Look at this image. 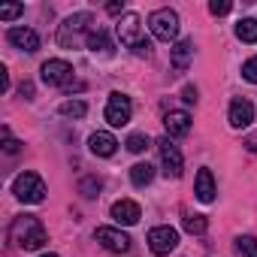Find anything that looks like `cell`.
Listing matches in <instances>:
<instances>
[{
    "label": "cell",
    "mask_w": 257,
    "mask_h": 257,
    "mask_svg": "<svg viewBox=\"0 0 257 257\" xmlns=\"http://www.w3.org/2000/svg\"><path fill=\"white\" fill-rule=\"evenodd\" d=\"M251 155H257V134H251V137H245V143H242Z\"/></svg>",
    "instance_id": "1f68e13d"
},
{
    "label": "cell",
    "mask_w": 257,
    "mask_h": 257,
    "mask_svg": "<svg viewBox=\"0 0 257 257\" xmlns=\"http://www.w3.org/2000/svg\"><path fill=\"white\" fill-rule=\"evenodd\" d=\"M230 10H233L230 0H212V4H209V13H212V16H227Z\"/></svg>",
    "instance_id": "f1b7e54d"
},
{
    "label": "cell",
    "mask_w": 257,
    "mask_h": 257,
    "mask_svg": "<svg viewBox=\"0 0 257 257\" xmlns=\"http://www.w3.org/2000/svg\"><path fill=\"white\" fill-rule=\"evenodd\" d=\"M100 188H103V182H100V179H94V176H91V179H82V185H79V191H82L85 197H97V194H100Z\"/></svg>",
    "instance_id": "d4e9b609"
},
{
    "label": "cell",
    "mask_w": 257,
    "mask_h": 257,
    "mask_svg": "<svg viewBox=\"0 0 257 257\" xmlns=\"http://www.w3.org/2000/svg\"><path fill=\"white\" fill-rule=\"evenodd\" d=\"M194 194H197V200L200 203H212L215 200V176H212V170L209 167H203L200 173H197V182H194Z\"/></svg>",
    "instance_id": "e0dca14e"
},
{
    "label": "cell",
    "mask_w": 257,
    "mask_h": 257,
    "mask_svg": "<svg viewBox=\"0 0 257 257\" xmlns=\"http://www.w3.org/2000/svg\"><path fill=\"white\" fill-rule=\"evenodd\" d=\"M106 121L112 124V127H124L127 121H131V115H134V106H131V97L127 94H121V91H112L109 94V100H106Z\"/></svg>",
    "instance_id": "8992f818"
},
{
    "label": "cell",
    "mask_w": 257,
    "mask_h": 257,
    "mask_svg": "<svg viewBox=\"0 0 257 257\" xmlns=\"http://www.w3.org/2000/svg\"><path fill=\"white\" fill-rule=\"evenodd\" d=\"M152 179H155V167L146 161V164H134L131 167V182L137 185V188H146V185H152Z\"/></svg>",
    "instance_id": "d6986e66"
},
{
    "label": "cell",
    "mask_w": 257,
    "mask_h": 257,
    "mask_svg": "<svg viewBox=\"0 0 257 257\" xmlns=\"http://www.w3.org/2000/svg\"><path fill=\"white\" fill-rule=\"evenodd\" d=\"M19 149H22V143L4 127V152H7V155H19Z\"/></svg>",
    "instance_id": "83f0119b"
},
{
    "label": "cell",
    "mask_w": 257,
    "mask_h": 257,
    "mask_svg": "<svg viewBox=\"0 0 257 257\" xmlns=\"http://www.w3.org/2000/svg\"><path fill=\"white\" fill-rule=\"evenodd\" d=\"M106 13H109V16H121V13H124V4H109Z\"/></svg>",
    "instance_id": "836d02e7"
},
{
    "label": "cell",
    "mask_w": 257,
    "mask_h": 257,
    "mask_svg": "<svg viewBox=\"0 0 257 257\" xmlns=\"http://www.w3.org/2000/svg\"><path fill=\"white\" fill-rule=\"evenodd\" d=\"M242 79H245V82H251V85H257V55H254V58H248V61L242 64Z\"/></svg>",
    "instance_id": "484cf974"
},
{
    "label": "cell",
    "mask_w": 257,
    "mask_h": 257,
    "mask_svg": "<svg viewBox=\"0 0 257 257\" xmlns=\"http://www.w3.org/2000/svg\"><path fill=\"white\" fill-rule=\"evenodd\" d=\"M85 46H88V49H91L94 55H97V52H100V55H112V43H109V37H106V31H100V28L88 34V40H85Z\"/></svg>",
    "instance_id": "ac0fdd59"
},
{
    "label": "cell",
    "mask_w": 257,
    "mask_h": 257,
    "mask_svg": "<svg viewBox=\"0 0 257 257\" xmlns=\"http://www.w3.org/2000/svg\"><path fill=\"white\" fill-rule=\"evenodd\" d=\"M124 146H127V152H134V155H143V152L152 146V140H149L146 134H131Z\"/></svg>",
    "instance_id": "7402d4cb"
},
{
    "label": "cell",
    "mask_w": 257,
    "mask_h": 257,
    "mask_svg": "<svg viewBox=\"0 0 257 257\" xmlns=\"http://www.w3.org/2000/svg\"><path fill=\"white\" fill-rule=\"evenodd\" d=\"M182 100H185L188 106H194V103H197V88H194V85H185V88H182Z\"/></svg>",
    "instance_id": "f546056e"
},
{
    "label": "cell",
    "mask_w": 257,
    "mask_h": 257,
    "mask_svg": "<svg viewBox=\"0 0 257 257\" xmlns=\"http://www.w3.org/2000/svg\"><path fill=\"white\" fill-rule=\"evenodd\" d=\"M40 257H61V254H40Z\"/></svg>",
    "instance_id": "e575fe53"
},
{
    "label": "cell",
    "mask_w": 257,
    "mask_h": 257,
    "mask_svg": "<svg viewBox=\"0 0 257 257\" xmlns=\"http://www.w3.org/2000/svg\"><path fill=\"white\" fill-rule=\"evenodd\" d=\"M112 218H115L118 224H124V227H134V224L143 218V209H140V203H134V200H118V203H112Z\"/></svg>",
    "instance_id": "4fadbf2b"
},
{
    "label": "cell",
    "mask_w": 257,
    "mask_h": 257,
    "mask_svg": "<svg viewBox=\"0 0 257 257\" xmlns=\"http://www.w3.org/2000/svg\"><path fill=\"white\" fill-rule=\"evenodd\" d=\"M19 94H22L25 100H34V85H31V82H22V88H19Z\"/></svg>",
    "instance_id": "4dcf8cb0"
},
{
    "label": "cell",
    "mask_w": 257,
    "mask_h": 257,
    "mask_svg": "<svg viewBox=\"0 0 257 257\" xmlns=\"http://www.w3.org/2000/svg\"><path fill=\"white\" fill-rule=\"evenodd\" d=\"M88 149H91V155H97V158H112L115 149H118V140H115L112 134H106V131H97V134H91Z\"/></svg>",
    "instance_id": "2e32d148"
},
{
    "label": "cell",
    "mask_w": 257,
    "mask_h": 257,
    "mask_svg": "<svg viewBox=\"0 0 257 257\" xmlns=\"http://www.w3.org/2000/svg\"><path fill=\"white\" fill-rule=\"evenodd\" d=\"M236 37L242 43H257V19H242L236 25Z\"/></svg>",
    "instance_id": "44dd1931"
},
{
    "label": "cell",
    "mask_w": 257,
    "mask_h": 257,
    "mask_svg": "<svg viewBox=\"0 0 257 257\" xmlns=\"http://www.w3.org/2000/svg\"><path fill=\"white\" fill-rule=\"evenodd\" d=\"M13 239L19 242V248L37 251V248L46 245V227L40 224V218L22 215V218H16V224H13Z\"/></svg>",
    "instance_id": "3957f363"
},
{
    "label": "cell",
    "mask_w": 257,
    "mask_h": 257,
    "mask_svg": "<svg viewBox=\"0 0 257 257\" xmlns=\"http://www.w3.org/2000/svg\"><path fill=\"white\" fill-rule=\"evenodd\" d=\"M40 73H43V82L52 85V88H70L73 85V67L67 61H61V58L46 61Z\"/></svg>",
    "instance_id": "52a82bcc"
},
{
    "label": "cell",
    "mask_w": 257,
    "mask_h": 257,
    "mask_svg": "<svg viewBox=\"0 0 257 257\" xmlns=\"http://www.w3.org/2000/svg\"><path fill=\"white\" fill-rule=\"evenodd\" d=\"M191 58H194V40H179L173 49H170V64H173V73L182 76L188 67H191Z\"/></svg>",
    "instance_id": "7c38bea8"
},
{
    "label": "cell",
    "mask_w": 257,
    "mask_h": 257,
    "mask_svg": "<svg viewBox=\"0 0 257 257\" xmlns=\"http://www.w3.org/2000/svg\"><path fill=\"white\" fill-rule=\"evenodd\" d=\"M58 112L67 115V118H85V115H88V103H85V100H64Z\"/></svg>",
    "instance_id": "ffe728a7"
},
{
    "label": "cell",
    "mask_w": 257,
    "mask_h": 257,
    "mask_svg": "<svg viewBox=\"0 0 257 257\" xmlns=\"http://www.w3.org/2000/svg\"><path fill=\"white\" fill-rule=\"evenodd\" d=\"M22 13H25L22 4H4V7H0V19H4V22H13V19H19Z\"/></svg>",
    "instance_id": "4316f807"
},
{
    "label": "cell",
    "mask_w": 257,
    "mask_h": 257,
    "mask_svg": "<svg viewBox=\"0 0 257 257\" xmlns=\"http://www.w3.org/2000/svg\"><path fill=\"white\" fill-rule=\"evenodd\" d=\"M13 194H16L22 203H43V200H46V182H43L37 173H22V176H16V182H13Z\"/></svg>",
    "instance_id": "277c9868"
},
{
    "label": "cell",
    "mask_w": 257,
    "mask_h": 257,
    "mask_svg": "<svg viewBox=\"0 0 257 257\" xmlns=\"http://www.w3.org/2000/svg\"><path fill=\"white\" fill-rule=\"evenodd\" d=\"M176 245H179V230L176 227L161 224V227L149 230V248L155 254H170V251H176Z\"/></svg>",
    "instance_id": "9c48e42d"
},
{
    "label": "cell",
    "mask_w": 257,
    "mask_h": 257,
    "mask_svg": "<svg viewBox=\"0 0 257 257\" xmlns=\"http://www.w3.org/2000/svg\"><path fill=\"white\" fill-rule=\"evenodd\" d=\"M164 124H167V137H170V140H182V137H188V134H191V115H188V112H182V109L167 112Z\"/></svg>",
    "instance_id": "5bb4252c"
},
{
    "label": "cell",
    "mask_w": 257,
    "mask_h": 257,
    "mask_svg": "<svg viewBox=\"0 0 257 257\" xmlns=\"http://www.w3.org/2000/svg\"><path fill=\"white\" fill-rule=\"evenodd\" d=\"M149 31H152L158 40L173 43V40L179 37V16H176L173 10H155V13L149 16Z\"/></svg>",
    "instance_id": "5b68a950"
},
{
    "label": "cell",
    "mask_w": 257,
    "mask_h": 257,
    "mask_svg": "<svg viewBox=\"0 0 257 257\" xmlns=\"http://www.w3.org/2000/svg\"><path fill=\"white\" fill-rule=\"evenodd\" d=\"M94 239H97L106 251H115V254L131 251V236H127L124 230H118V227H97V230H94Z\"/></svg>",
    "instance_id": "30bf717a"
},
{
    "label": "cell",
    "mask_w": 257,
    "mask_h": 257,
    "mask_svg": "<svg viewBox=\"0 0 257 257\" xmlns=\"http://www.w3.org/2000/svg\"><path fill=\"white\" fill-rule=\"evenodd\" d=\"M0 88L10 91V73H7V67H0Z\"/></svg>",
    "instance_id": "d6a6232c"
},
{
    "label": "cell",
    "mask_w": 257,
    "mask_h": 257,
    "mask_svg": "<svg viewBox=\"0 0 257 257\" xmlns=\"http://www.w3.org/2000/svg\"><path fill=\"white\" fill-rule=\"evenodd\" d=\"M206 227H209L206 215H188V218H185V230H188L191 236H200V233H206Z\"/></svg>",
    "instance_id": "603a6c76"
},
{
    "label": "cell",
    "mask_w": 257,
    "mask_h": 257,
    "mask_svg": "<svg viewBox=\"0 0 257 257\" xmlns=\"http://www.w3.org/2000/svg\"><path fill=\"white\" fill-rule=\"evenodd\" d=\"M236 248L242 257H257V239L254 236H239L236 239Z\"/></svg>",
    "instance_id": "cb8c5ba5"
},
{
    "label": "cell",
    "mask_w": 257,
    "mask_h": 257,
    "mask_svg": "<svg viewBox=\"0 0 257 257\" xmlns=\"http://www.w3.org/2000/svg\"><path fill=\"white\" fill-rule=\"evenodd\" d=\"M158 152H161V161H164V173L173 176V179H179L185 173V158H182L179 146L170 137H164V140H158Z\"/></svg>",
    "instance_id": "ba28073f"
},
{
    "label": "cell",
    "mask_w": 257,
    "mask_h": 257,
    "mask_svg": "<svg viewBox=\"0 0 257 257\" xmlns=\"http://www.w3.org/2000/svg\"><path fill=\"white\" fill-rule=\"evenodd\" d=\"M118 40H121V46H127L137 58H149L152 55V40L143 34V19L137 16V13H124L121 19H118Z\"/></svg>",
    "instance_id": "6da1fadb"
},
{
    "label": "cell",
    "mask_w": 257,
    "mask_h": 257,
    "mask_svg": "<svg viewBox=\"0 0 257 257\" xmlns=\"http://www.w3.org/2000/svg\"><path fill=\"white\" fill-rule=\"evenodd\" d=\"M254 121V103L239 97L230 103V127H236V131H242V127H248Z\"/></svg>",
    "instance_id": "9a60e30c"
},
{
    "label": "cell",
    "mask_w": 257,
    "mask_h": 257,
    "mask_svg": "<svg viewBox=\"0 0 257 257\" xmlns=\"http://www.w3.org/2000/svg\"><path fill=\"white\" fill-rule=\"evenodd\" d=\"M7 40H10L16 49L28 52V55L40 52V34L31 31V28H10V31H7Z\"/></svg>",
    "instance_id": "8fae6325"
},
{
    "label": "cell",
    "mask_w": 257,
    "mask_h": 257,
    "mask_svg": "<svg viewBox=\"0 0 257 257\" xmlns=\"http://www.w3.org/2000/svg\"><path fill=\"white\" fill-rule=\"evenodd\" d=\"M91 25H94L91 13H73V16H67L64 25L58 28V46L61 49H79L88 40V34L94 31Z\"/></svg>",
    "instance_id": "7a4b0ae2"
}]
</instances>
